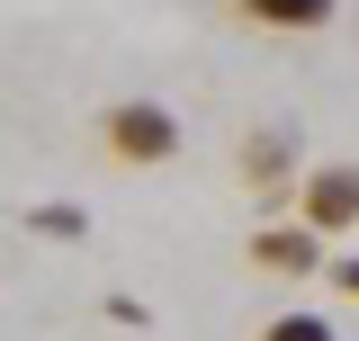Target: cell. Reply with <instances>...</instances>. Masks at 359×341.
Segmentation results:
<instances>
[{"mask_svg":"<svg viewBox=\"0 0 359 341\" xmlns=\"http://www.w3.org/2000/svg\"><path fill=\"white\" fill-rule=\"evenodd\" d=\"M108 144H117L126 162H162V153H180V126L153 99H126V108H108Z\"/></svg>","mask_w":359,"mask_h":341,"instance_id":"6da1fadb","label":"cell"},{"mask_svg":"<svg viewBox=\"0 0 359 341\" xmlns=\"http://www.w3.org/2000/svg\"><path fill=\"white\" fill-rule=\"evenodd\" d=\"M306 207H314V225H351L359 215V170H323L306 189Z\"/></svg>","mask_w":359,"mask_h":341,"instance_id":"7a4b0ae2","label":"cell"},{"mask_svg":"<svg viewBox=\"0 0 359 341\" xmlns=\"http://www.w3.org/2000/svg\"><path fill=\"white\" fill-rule=\"evenodd\" d=\"M261 27H323L332 18V0H243Z\"/></svg>","mask_w":359,"mask_h":341,"instance_id":"3957f363","label":"cell"},{"mask_svg":"<svg viewBox=\"0 0 359 341\" xmlns=\"http://www.w3.org/2000/svg\"><path fill=\"white\" fill-rule=\"evenodd\" d=\"M261 341H332V323H323V314H278Z\"/></svg>","mask_w":359,"mask_h":341,"instance_id":"5b68a950","label":"cell"},{"mask_svg":"<svg viewBox=\"0 0 359 341\" xmlns=\"http://www.w3.org/2000/svg\"><path fill=\"white\" fill-rule=\"evenodd\" d=\"M341 288H351V297H359V260H351V269H341Z\"/></svg>","mask_w":359,"mask_h":341,"instance_id":"8992f818","label":"cell"},{"mask_svg":"<svg viewBox=\"0 0 359 341\" xmlns=\"http://www.w3.org/2000/svg\"><path fill=\"white\" fill-rule=\"evenodd\" d=\"M261 260H269V269H306V234H261Z\"/></svg>","mask_w":359,"mask_h":341,"instance_id":"277c9868","label":"cell"}]
</instances>
